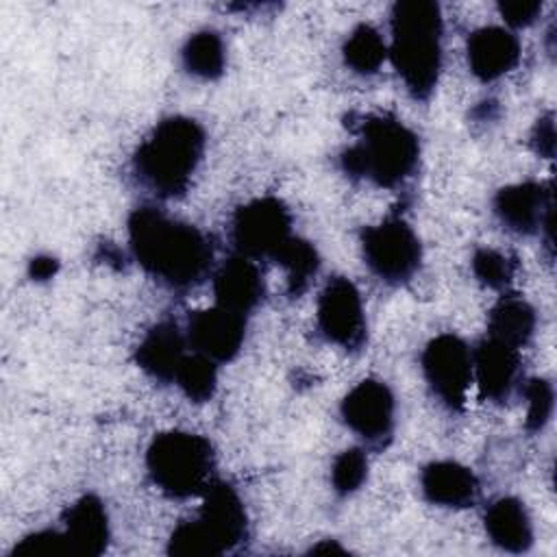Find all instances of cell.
<instances>
[{
	"label": "cell",
	"mask_w": 557,
	"mask_h": 557,
	"mask_svg": "<svg viewBox=\"0 0 557 557\" xmlns=\"http://www.w3.org/2000/svg\"><path fill=\"white\" fill-rule=\"evenodd\" d=\"M344 424L370 446H383L394 431L396 400L392 389L376 379L359 381L339 405Z\"/></svg>",
	"instance_id": "obj_11"
},
{
	"label": "cell",
	"mask_w": 557,
	"mask_h": 557,
	"mask_svg": "<svg viewBox=\"0 0 557 557\" xmlns=\"http://www.w3.org/2000/svg\"><path fill=\"white\" fill-rule=\"evenodd\" d=\"M248 537L246 507L226 481L213 479L202 492V505L194 520L181 522L168 542L170 555L218 557L237 548Z\"/></svg>",
	"instance_id": "obj_5"
},
{
	"label": "cell",
	"mask_w": 557,
	"mask_h": 557,
	"mask_svg": "<svg viewBox=\"0 0 557 557\" xmlns=\"http://www.w3.org/2000/svg\"><path fill=\"white\" fill-rule=\"evenodd\" d=\"M276 261L285 274H287V292L289 296H300L311 278L318 274L320 268V255L315 246L298 235H294L272 259Z\"/></svg>",
	"instance_id": "obj_24"
},
{
	"label": "cell",
	"mask_w": 557,
	"mask_h": 557,
	"mask_svg": "<svg viewBox=\"0 0 557 557\" xmlns=\"http://www.w3.org/2000/svg\"><path fill=\"white\" fill-rule=\"evenodd\" d=\"M346 553V548H342L339 544H335V542H322V544H318V546H313L311 548V553Z\"/></svg>",
	"instance_id": "obj_33"
},
{
	"label": "cell",
	"mask_w": 557,
	"mask_h": 557,
	"mask_svg": "<svg viewBox=\"0 0 557 557\" xmlns=\"http://www.w3.org/2000/svg\"><path fill=\"white\" fill-rule=\"evenodd\" d=\"M420 366L433 396L446 409L461 411L472 383V348L459 335L442 333L424 346Z\"/></svg>",
	"instance_id": "obj_9"
},
{
	"label": "cell",
	"mask_w": 557,
	"mask_h": 557,
	"mask_svg": "<svg viewBox=\"0 0 557 557\" xmlns=\"http://www.w3.org/2000/svg\"><path fill=\"white\" fill-rule=\"evenodd\" d=\"M524 398H527V420L524 426L527 431L535 433L542 431L553 413L555 405V392L553 385L546 379H531L524 385Z\"/></svg>",
	"instance_id": "obj_28"
},
{
	"label": "cell",
	"mask_w": 557,
	"mask_h": 557,
	"mask_svg": "<svg viewBox=\"0 0 557 557\" xmlns=\"http://www.w3.org/2000/svg\"><path fill=\"white\" fill-rule=\"evenodd\" d=\"M485 533L507 553H527L533 544V524L524 503L516 496H500L490 503L483 516Z\"/></svg>",
	"instance_id": "obj_20"
},
{
	"label": "cell",
	"mask_w": 557,
	"mask_h": 557,
	"mask_svg": "<svg viewBox=\"0 0 557 557\" xmlns=\"http://www.w3.org/2000/svg\"><path fill=\"white\" fill-rule=\"evenodd\" d=\"M294 237L292 213L274 196L255 198L235 209L231 220V239L237 255L248 259H274L276 252Z\"/></svg>",
	"instance_id": "obj_8"
},
{
	"label": "cell",
	"mask_w": 557,
	"mask_h": 557,
	"mask_svg": "<svg viewBox=\"0 0 557 557\" xmlns=\"http://www.w3.org/2000/svg\"><path fill=\"white\" fill-rule=\"evenodd\" d=\"M498 13L511 28L531 26L542 13L540 0H503L498 2Z\"/></svg>",
	"instance_id": "obj_30"
},
{
	"label": "cell",
	"mask_w": 557,
	"mask_h": 557,
	"mask_svg": "<svg viewBox=\"0 0 557 557\" xmlns=\"http://www.w3.org/2000/svg\"><path fill=\"white\" fill-rule=\"evenodd\" d=\"M185 335L189 348L215 363L233 361L246 339V315L220 305L194 311L187 318Z\"/></svg>",
	"instance_id": "obj_13"
},
{
	"label": "cell",
	"mask_w": 557,
	"mask_h": 557,
	"mask_svg": "<svg viewBox=\"0 0 557 557\" xmlns=\"http://www.w3.org/2000/svg\"><path fill=\"white\" fill-rule=\"evenodd\" d=\"M189 342L185 331L172 320L157 322L146 331L135 348L137 366L159 383H174V376L185 361Z\"/></svg>",
	"instance_id": "obj_16"
},
{
	"label": "cell",
	"mask_w": 557,
	"mask_h": 557,
	"mask_svg": "<svg viewBox=\"0 0 557 557\" xmlns=\"http://www.w3.org/2000/svg\"><path fill=\"white\" fill-rule=\"evenodd\" d=\"M152 483L172 498L198 496L213 481L215 453L207 437L189 431H165L146 450Z\"/></svg>",
	"instance_id": "obj_6"
},
{
	"label": "cell",
	"mask_w": 557,
	"mask_h": 557,
	"mask_svg": "<svg viewBox=\"0 0 557 557\" xmlns=\"http://www.w3.org/2000/svg\"><path fill=\"white\" fill-rule=\"evenodd\" d=\"M57 270H59V261L52 259V257H46V255H39L35 259H30V263H28V274L35 281L52 278Z\"/></svg>",
	"instance_id": "obj_32"
},
{
	"label": "cell",
	"mask_w": 557,
	"mask_h": 557,
	"mask_svg": "<svg viewBox=\"0 0 557 557\" xmlns=\"http://www.w3.org/2000/svg\"><path fill=\"white\" fill-rule=\"evenodd\" d=\"M368 479V457L361 448L342 450L331 466V483L339 496L355 494Z\"/></svg>",
	"instance_id": "obj_27"
},
{
	"label": "cell",
	"mask_w": 557,
	"mask_h": 557,
	"mask_svg": "<svg viewBox=\"0 0 557 557\" xmlns=\"http://www.w3.org/2000/svg\"><path fill=\"white\" fill-rule=\"evenodd\" d=\"M470 265L476 281L492 289H505L511 283L516 270L513 259L494 248H476Z\"/></svg>",
	"instance_id": "obj_26"
},
{
	"label": "cell",
	"mask_w": 557,
	"mask_h": 557,
	"mask_svg": "<svg viewBox=\"0 0 557 557\" xmlns=\"http://www.w3.org/2000/svg\"><path fill=\"white\" fill-rule=\"evenodd\" d=\"M128 246L148 276L172 292L202 283L213 265V244L198 226L168 215L152 205L128 215Z\"/></svg>",
	"instance_id": "obj_1"
},
{
	"label": "cell",
	"mask_w": 557,
	"mask_h": 557,
	"mask_svg": "<svg viewBox=\"0 0 557 557\" xmlns=\"http://www.w3.org/2000/svg\"><path fill=\"white\" fill-rule=\"evenodd\" d=\"M342 59L355 74L372 76L387 59V44L370 24H359L350 30L342 46Z\"/></svg>",
	"instance_id": "obj_23"
},
{
	"label": "cell",
	"mask_w": 557,
	"mask_h": 557,
	"mask_svg": "<svg viewBox=\"0 0 557 557\" xmlns=\"http://www.w3.org/2000/svg\"><path fill=\"white\" fill-rule=\"evenodd\" d=\"M520 376L522 361L518 348L487 335L472 348V379H476L479 392L485 400H509L518 383H522Z\"/></svg>",
	"instance_id": "obj_14"
},
{
	"label": "cell",
	"mask_w": 557,
	"mask_h": 557,
	"mask_svg": "<svg viewBox=\"0 0 557 557\" xmlns=\"http://www.w3.org/2000/svg\"><path fill=\"white\" fill-rule=\"evenodd\" d=\"M420 492L424 500L446 509L472 507L479 498V481L474 472L459 461H431L420 472Z\"/></svg>",
	"instance_id": "obj_18"
},
{
	"label": "cell",
	"mask_w": 557,
	"mask_h": 557,
	"mask_svg": "<svg viewBox=\"0 0 557 557\" xmlns=\"http://www.w3.org/2000/svg\"><path fill=\"white\" fill-rule=\"evenodd\" d=\"M315 322L322 337L344 350H361L368 339L366 311L359 289L344 276L331 278L318 296Z\"/></svg>",
	"instance_id": "obj_10"
},
{
	"label": "cell",
	"mask_w": 557,
	"mask_h": 557,
	"mask_svg": "<svg viewBox=\"0 0 557 557\" xmlns=\"http://www.w3.org/2000/svg\"><path fill=\"white\" fill-rule=\"evenodd\" d=\"M553 113H546L544 117H540L533 126L531 133V146L540 157L550 159L555 154V122H553Z\"/></svg>",
	"instance_id": "obj_31"
},
{
	"label": "cell",
	"mask_w": 557,
	"mask_h": 557,
	"mask_svg": "<svg viewBox=\"0 0 557 557\" xmlns=\"http://www.w3.org/2000/svg\"><path fill=\"white\" fill-rule=\"evenodd\" d=\"M174 383L191 403H207L218 389V363L194 350L181 363Z\"/></svg>",
	"instance_id": "obj_25"
},
{
	"label": "cell",
	"mask_w": 557,
	"mask_h": 557,
	"mask_svg": "<svg viewBox=\"0 0 557 557\" xmlns=\"http://www.w3.org/2000/svg\"><path fill=\"white\" fill-rule=\"evenodd\" d=\"M215 305L235 313L248 315L255 311L265 296L263 272L255 259L233 255L213 274Z\"/></svg>",
	"instance_id": "obj_15"
},
{
	"label": "cell",
	"mask_w": 557,
	"mask_h": 557,
	"mask_svg": "<svg viewBox=\"0 0 557 557\" xmlns=\"http://www.w3.org/2000/svg\"><path fill=\"white\" fill-rule=\"evenodd\" d=\"M205 146V128L194 117H163L137 146L131 161L133 176L157 198H178L189 189Z\"/></svg>",
	"instance_id": "obj_2"
},
{
	"label": "cell",
	"mask_w": 557,
	"mask_h": 557,
	"mask_svg": "<svg viewBox=\"0 0 557 557\" xmlns=\"http://www.w3.org/2000/svg\"><path fill=\"white\" fill-rule=\"evenodd\" d=\"M63 533L72 555L98 557L104 553L111 529L104 503L96 494H85L72 503L63 516Z\"/></svg>",
	"instance_id": "obj_19"
},
{
	"label": "cell",
	"mask_w": 557,
	"mask_h": 557,
	"mask_svg": "<svg viewBox=\"0 0 557 557\" xmlns=\"http://www.w3.org/2000/svg\"><path fill=\"white\" fill-rule=\"evenodd\" d=\"M181 63L187 74L200 81H215L224 74L226 50L224 41L215 30H198L181 48Z\"/></svg>",
	"instance_id": "obj_22"
},
{
	"label": "cell",
	"mask_w": 557,
	"mask_h": 557,
	"mask_svg": "<svg viewBox=\"0 0 557 557\" xmlns=\"http://www.w3.org/2000/svg\"><path fill=\"white\" fill-rule=\"evenodd\" d=\"M535 333V311L518 296H503L487 313V337L511 348H522Z\"/></svg>",
	"instance_id": "obj_21"
},
{
	"label": "cell",
	"mask_w": 557,
	"mask_h": 557,
	"mask_svg": "<svg viewBox=\"0 0 557 557\" xmlns=\"http://www.w3.org/2000/svg\"><path fill=\"white\" fill-rule=\"evenodd\" d=\"M63 555H72V548L65 540V533L54 529H41L30 533L24 540H20V544H15L11 550V557H63Z\"/></svg>",
	"instance_id": "obj_29"
},
{
	"label": "cell",
	"mask_w": 557,
	"mask_h": 557,
	"mask_svg": "<svg viewBox=\"0 0 557 557\" xmlns=\"http://www.w3.org/2000/svg\"><path fill=\"white\" fill-rule=\"evenodd\" d=\"M418 135L394 115H366L357 141L342 150L339 165L350 178L370 181L376 187H398L418 168Z\"/></svg>",
	"instance_id": "obj_4"
},
{
	"label": "cell",
	"mask_w": 557,
	"mask_h": 557,
	"mask_svg": "<svg viewBox=\"0 0 557 557\" xmlns=\"http://www.w3.org/2000/svg\"><path fill=\"white\" fill-rule=\"evenodd\" d=\"M392 44L387 57L407 91L426 100L442 72L444 22L437 2L403 0L392 7Z\"/></svg>",
	"instance_id": "obj_3"
},
{
	"label": "cell",
	"mask_w": 557,
	"mask_h": 557,
	"mask_svg": "<svg viewBox=\"0 0 557 557\" xmlns=\"http://www.w3.org/2000/svg\"><path fill=\"white\" fill-rule=\"evenodd\" d=\"M361 255L374 276L400 285L420 270L422 244L403 218L389 215L361 231Z\"/></svg>",
	"instance_id": "obj_7"
},
{
	"label": "cell",
	"mask_w": 557,
	"mask_h": 557,
	"mask_svg": "<svg viewBox=\"0 0 557 557\" xmlns=\"http://www.w3.org/2000/svg\"><path fill=\"white\" fill-rule=\"evenodd\" d=\"M498 222L518 235L553 233V191L550 185L537 181H522L505 185L492 200ZM553 242V239H550Z\"/></svg>",
	"instance_id": "obj_12"
},
{
	"label": "cell",
	"mask_w": 557,
	"mask_h": 557,
	"mask_svg": "<svg viewBox=\"0 0 557 557\" xmlns=\"http://www.w3.org/2000/svg\"><path fill=\"white\" fill-rule=\"evenodd\" d=\"M466 57L470 72L483 81H496L511 72L520 61L518 37L503 26L476 28L466 44Z\"/></svg>",
	"instance_id": "obj_17"
}]
</instances>
